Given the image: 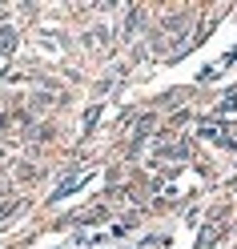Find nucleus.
Returning <instances> with one entry per match:
<instances>
[{"instance_id":"nucleus-1","label":"nucleus","mask_w":237,"mask_h":249,"mask_svg":"<svg viewBox=\"0 0 237 249\" xmlns=\"http://www.w3.org/2000/svg\"><path fill=\"white\" fill-rule=\"evenodd\" d=\"M229 113H237V92H229L225 105H221V117H229Z\"/></svg>"}]
</instances>
